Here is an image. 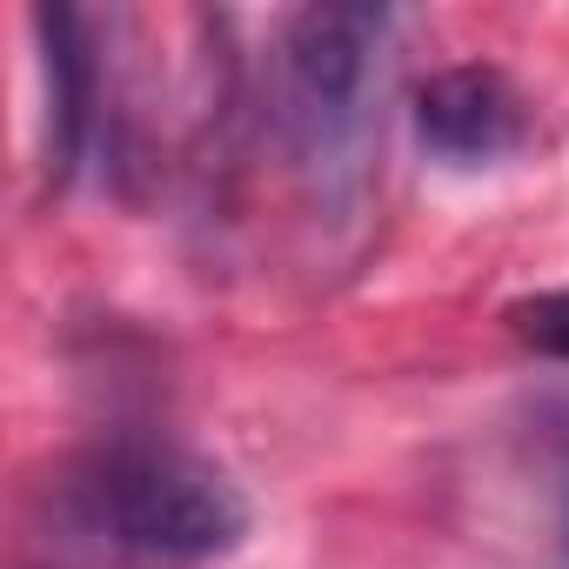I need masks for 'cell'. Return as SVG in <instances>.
I'll use <instances>...</instances> for the list:
<instances>
[{"mask_svg":"<svg viewBox=\"0 0 569 569\" xmlns=\"http://www.w3.org/2000/svg\"><path fill=\"white\" fill-rule=\"evenodd\" d=\"M54 516L81 549L121 569H208L248 536L241 482L168 436L81 449L54 482Z\"/></svg>","mask_w":569,"mask_h":569,"instance_id":"1","label":"cell"},{"mask_svg":"<svg viewBox=\"0 0 569 569\" xmlns=\"http://www.w3.org/2000/svg\"><path fill=\"white\" fill-rule=\"evenodd\" d=\"M389 8H302L274 28L268 108L316 208L349 214L369 188L389 88Z\"/></svg>","mask_w":569,"mask_h":569,"instance_id":"2","label":"cell"},{"mask_svg":"<svg viewBox=\"0 0 569 569\" xmlns=\"http://www.w3.org/2000/svg\"><path fill=\"white\" fill-rule=\"evenodd\" d=\"M409 121H416L422 154L442 161V168H502L536 134L529 94L489 61H456V68L429 74L416 88Z\"/></svg>","mask_w":569,"mask_h":569,"instance_id":"3","label":"cell"},{"mask_svg":"<svg viewBox=\"0 0 569 569\" xmlns=\"http://www.w3.org/2000/svg\"><path fill=\"white\" fill-rule=\"evenodd\" d=\"M28 34L41 68V174L48 188H68L101 121V61L88 48V14L74 8H34Z\"/></svg>","mask_w":569,"mask_h":569,"instance_id":"4","label":"cell"},{"mask_svg":"<svg viewBox=\"0 0 569 569\" xmlns=\"http://www.w3.org/2000/svg\"><path fill=\"white\" fill-rule=\"evenodd\" d=\"M502 322H509V336H516L522 349L569 362V289L522 296V302H509V309H502Z\"/></svg>","mask_w":569,"mask_h":569,"instance_id":"5","label":"cell"},{"mask_svg":"<svg viewBox=\"0 0 569 569\" xmlns=\"http://www.w3.org/2000/svg\"><path fill=\"white\" fill-rule=\"evenodd\" d=\"M562 569H569V469H562Z\"/></svg>","mask_w":569,"mask_h":569,"instance_id":"6","label":"cell"}]
</instances>
